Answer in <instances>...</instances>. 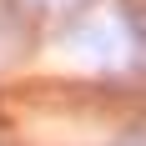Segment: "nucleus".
I'll use <instances>...</instances> for the list:
<instances>
[{
	"instance_id": "obj_1",
	"label": "nucleus",
	"mask_w": 146,
	"mask_h": 146,
	"mask_svg": "<svg viewBox=\"0 0 146 146\" xmlns=\"http://www.w3.org/2000/svg\"><path fill=\"white\" fill-rule=\"evenodd\" d=\"M116 146H146V131H126V136H121Z\"/></svg>"
}]
</instances>
